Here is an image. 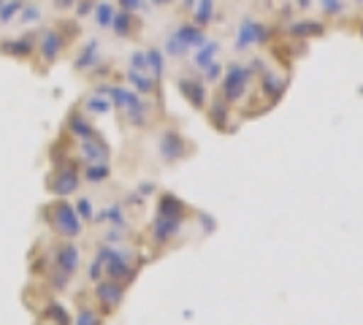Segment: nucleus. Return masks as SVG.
<instances>
[{
  "mask_svg": "<svg viewBox=\"0 0 363 325\" xmlns=\"http://www.w3.org/2000/svg\"><path fill=\"white\" fill-rule=\"evenodd\" d=\"M44 222L49 225V231H55L60 239H79L82 236V219L76 215V209L65 198H57V201L46 203L44 212Z\"/></svg>",
  "mask_w": 363,
  "mask_h": 325,
  "instance_id": "nucleus-1",
  "label": "nucleus"
},
{
  "mask_svg": "<svg viewBox=\"0 0 363 325\" xmlns=\"http://www.w3.org/2000/svg\"><path fill=\"white\" fill-rule=\"evenodd\" d=\"M82 187V171L76 169L74 163L68 166H55V171L46 176V190L57 198H68Z\"/></svg>",
  "mask_w": 363,
  "mask_h": 325,
  "instance_id": "nucleus-2",
  "label": "nucleus"
},
{
  "mask_svg": "<svg viewBox=\"0 0 363 325\" xmlns=\"http://www.w3.org/2000/svg\"><path fill=\"white\" fill-rule=\"evenodd\" d=\"M79 261H82V255H79V247H76L71 239H60L55 244V249H52V271L62 274L68 282L79 271Z\"/></svg>",
  "mask_w": 363,
  "mask_h": 325,
  "instance_id": "nucleus-3",
  "label": "nucleus"
},
{
  "mask_svg": "<svg viewBox=\"0 0 363 325\" xmlns=\"http://www.w3.org/2000/svg\"><path fill=\"white\" fill-rule=\"evenodd\" d=\"M122 295H125V285L114 282V279H98L95 285V301L101 304L104 312H114L122 304Z\"/></svg>",
  "mask_w": 363,
  "mask_h": 325,
  "instance_id": "nucleus-4",
  "label": "nucleus"
},
{
  "mask_svg": "<svg viewBox=\"0 0 363 325\" xmlns=\"http://www.w3.org/2000/svg\"><path fill=\"white\" fill-rule=\"evenodd\" d=\"M182 228V219H174V217H157V222L152 225V239L157 241V244H166L171 236H177Z\"/></svg>",
  "mask_w": 363,
  "mask_h": 325,
  "instance_id": "nucleus-5",
  "label": "nucleus"
},
{
  "mask_svg": "<svg viewBox=\"0 0 363 325\" xmlns=\"http://www.w3.org/2000/svg\"><path fill=\"white\" fill-rule=\"evenodd\" d=\"M60 52H62L60 33L46 30L44 35H41V47H38V55H41V57H46V62H55L57 57H60Z\"/></svg>",
  "mask_w": 363,
  "mask_h": 325,
  "instance_id": "nucleus-6",
  "label": "nucleus"
},
{
  "mask_svg": "<svg viewBox=\"0 0 363 325\" xmlns=\"http://www.w3.org/2000/svg\"><path fill=\"white\" fill-rule=\"evenodd\" d=\"M111 169H108L106 160H95V163H84V171H82V179L90 182V185H101L106 182Z\"/></svg>",
  "mask_w": 363,
  "mask_h": 325,
  "instance_id": "nucleus-7",
  "label": "nucleus"
},
{
  "mask_svg": "<svg viewBox=\"0 0 363 325\" xmlns=\"http://www.w3.org/2000/svg\"><path fill=\"white\" fill-rule=\"evenodd\" d=\"M41 317L49 320V323H55V325H74L71 312L65 309V307H60L57 301H49V304L44 307V312H41Z\"/></svg>",
  "mask_w": 363,
  "mask_h": 325,
  "instance_id": "nucleus-8",
  "label": "nucleus"
},
{
  "mask_svg": "<svg viewBox=\"0 0 363 325\" xmlns=\"http://www.w3.org/2000/svg\"><path fill=\"white\" fill-rule=\"evenodd\" d=\"M68 130L74 133L76 139H87V136H95V130H92V125L79 114V111H71V117H68Z\"/></svg>",
  "mask_w": 363,
  "mask_h": 325,
  "instance_id": "nucleus-9",
  "label": "nucleus"
},
{
  "mask_svg": "<svg viewBox=\"0 0 363 325\" xmlns=\"http://www.w3.org/2000/svg\"><path fill=\"white\" fill-rule=\"evenodd\" d=\"M74 325H104V312L92 309V307H82L76 312Z\"/></svg>",
  "mask_w": 363,
  "mask_h": 325,
  "instance_id": "nucleus-10",
  "label": "nucleus"
},
{
  "mask_svg": "<svg viewBox=\"0 0 363 325\" xmlns=\"http://www.w3.org/2000/svg\"><path fill=\"white\" fill-rule=\"evenodd\" d=\"M157 206H160V215L163 217H174V219H182V217H184V206H182L174 195H163Z\"/></svg>",
  "mask_w": 363,
  "mask_h": 325,
  "instance_id": "nucleus-11",
  "label": "nucleus"
},
{
  "mask_svg": "<svg viewBox=\"0 0 363 325\" xmlns=\"http://www.w3.org/2000/svg\"><path fill=\"white\" fill-rule=\"evenodd\" d=\"M74 209H76V215H79V219H82V222H90V219H95V209H92L90 198H84V195H82V198L76 201Z\"/></svg>",
  "mask_w": 363,
  "mask_h": 325,
  "instance_id": "nucleus-12",
  "label": "nucleus"
},
{
  "mask_svg": "<svg viewBox=\"0 0 363 325\" xmlns=\"http://www.w3.org/2000/svg\"><path fill=\"white\" fill-rule=\"evenodd\" d=\"M22 6H25V0H11L9 6H3V8H0V25L11 22L16 16V11H22Z\"/></svg>",
  "mask_w": 363,
  "mask_h": 325,
  "instance_id": "nucleus-13",
  "label": "nucleus"
},
{
  "mask_svg": "<svg viewBox=\"0 0 363 325\" xmlns=\"http://www.w3.org/2000/svg\"><path fill=\"white\" fill-rule=\"evenodd\" d=\"M62 6H68V8H71V6H74V0H57V8H60V11H62Z\"/></svg>",
  "mask_w": 363,
  "mask_h": 325,
  "instance_id": "nucleus-14",
  "label": "nucleus"
}]
</instances>
